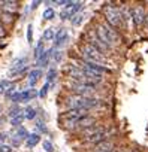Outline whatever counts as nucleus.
Masks as SVG:
<instances>
[{"label":"nucleus","mask_w":148,"mask_h":152,"mask_svg":"<svg viewBox=\"0 0 148 152\" xmlns=\"http://www.w3.org/2000/svg\"><path fill=\"white\" fill-rule=\"evenodd\" d=\"M66 107L70 109H84V110H90L93 107H97L100 104V100H97L96 97H82V96H69L64 102Z\"/></svg>","instance_id":"1"},{"label":"nucleus","mask_w":148,"mask_h":152,"mask_svg":"<svg viewBox=\"0 0 148 152\" xmlns=\"http://www.w3.org/2000/svg\"><path fill=\"white\" fill-rule=\"evenodd\" d=\"M94 31H96V36L99 37V40H100L105 46H108L109 49H111L115 43L120 42V34L117 33V30H114V28H112L111 26H108L106 23L97 24Z\"/></svg>","instance_id":"2"},{"label":"nucleus","mask_w":148,"mask_h":152,"mask_svg":"<svg viewBox=\"0 0 148 152\" xmlns=\"http://www.w3.org/2000/svg\"><path fill=\"white\" fill-rule=\"evenodd\" d=\"M66 85H67V88L70 91H73L77 96L94 97V94H96V85H91V84H82V82H75V81L67 79Z\"/></svg>","instance_id":"3"},{"label":"nucleus","mask_w":148,"mask_h":152,"mask_svg":"<svg viewBox=\"0 0 148 152\" xmlns=\"http://www.w3.org/2000/svg\"><path fill=\"white\" fill-rule=\"evenodd\" d=\"M80 51H81L82 61L96 63V64L105 63V57H103V54H100L96 48H93V46L88 45V43H82V45L80 46Z\"/></svg>","instance_id":"4"},{"label":"nucleus","mask_w":148,"mask_h":152,"mask_svg":"<svg viewBox=\"0 0 148 152\" xmlns=\"http://www.w3.org/2000/svg\"><path fill=\"white\" fill-rule=\"evenodd\" d=\"M103 14H105L106 24L111 26L112 28H114V27H121V26H123V17H121V12H120L118 8L108 5V6H105Z\"/></svg>","instance_id":"5"},{"label":"nucleus","mask_w":148,"mask_h":152,"mask_svg":"<svg viewBox=\"0 0 148 152\" xmlns=\"http://www.w3.org/2000/svg\"><path fill=\"white\" fill-rule=\"evenodd\" d=\"M82 8H84V3H82V2H70V3L60 12V17H61V20H70V18L75 17Z\"/></svg>","instance_id":"6"},{"label":"nucleus","mask_w":148,"mask_h":152,"mask_svg":"<svg viewBox=\"0 0 148 152\" xmlns=\"http://www.w3.org/2000/svg\"><path fill=\"white\" fill-rule=\"evenodd\" d=\"M87 39H88V45H91L93 48H96L100 54H103V52L109 51V48H108V46H105V45L99 40V37L96 36V31H94V30H90V31L87 33Z\"/></svg>","instance_id":"7"},{"label":"nucleus","mask_w":148,"mask_h":152,"mask_svg":"<svg viewBox=\"0 0 148 152\" xmlns=\"http://www.w3.org/2000/svg\"><path fill=\"white\" fill-rule=\"evenodd\" d=\"M81 67H84V69H88V70H91V72H94V73H97V75H105V73H109V69L108 67H105V66H102V64H96V63H88V61H82L81 60Z\"/></svg>","instance_id":"8"},{"label":"nucleus","mask_w":148,"mask_h":152,"mask_svg":"<svg viewBox=\"0 0 148 152\" xmlns=\"http://www.w3.org/2000/svg\"><path fill=\"white\" fill-rule=\"evenodd\" d=\"M130 18L133 20L135 26H141L144 24V20H145V12H144V8L141 6H136L130 11Z\"/></svg>","instance_id":"9"},{"label":"nucleus","mask_w":148,"mask_h":152,"mask_svg":"<svg viewBox=\"0 0 148 152\" xmlns=\"http://www.w3.org/2000/svg\"><path fill=\"white\" fill-rule=\"evenodd\" d=\"M91 125H96V118L94 116H91V115H84V116H81V118H78L77 119V124H75V127H78V128H81V130H84V128H88V127H91Z\"/></svg>","instance_id":"10"},{"label":"nucleus","mask_w":148,"mask_h":152,"mask_svg":"<svg viewBox=\"0 0 148 152\" xmlns=\"http://www.w3.org/2000/svg\"><path fill=\"white\" fill-rule=\"evenodd\" d=\"M106 136H108V131H106L105 128H102V130H100V131H97L96 134H93V136H90V137L84 139V142H85V143H90V145H97V143H100V142L106 140Z\"/></svg>","instance_id":"11"},{"label":"nucleus","mask_w":148,"mask_h":152,"mask_svg":"<svg viewBox=\"0 0 148 152\" xmlns=\"http://www.w3.org/2000/svg\"><path fill=\"white\" fill-rule=\"evenodd\" d=\"M114 149V142L112 140H103L97 145H94V152H108V151H112Z\"/></svg>","instance_id":"12"},{"label":"nucleus","mask_w":148,"mask_h":152,"mask_svg":"<svg viewBox=\"0 0 148 152\" xmlns=\"http://www.w3.org/2000/svg\"><path fill=\"white\" fill-rule=\"evenodd\" d=\"M66 40H67V31L64 28H60L55 33V36H54V45L55 46H61L63 43H66Z\"/></svg>","instance_id":"13"},{"label":"nucleus","mask_w":148,"mask_h":152,"mask_svg":"<svg viewBox=\"0 0 148 152\" xmlns=\"http://www.w3.org/2000/svg\"><path fill=\"white\" fill-rule=\"evenodd\" d=\"M17 2H11V0H2L0 2V9L2 11H5V12H9V14H12L15 9H17Z\"/></svg>","instance_id":"14"},{"label":"nucleus","mask_w":148,"mask_h":152,"mask_svg":"<svg viewBox=\"0 0 148 152\" xmlns=\"http://www.w3.org/2000/svg\"><path fill=\"white\" fill-rule=\"evenodd\" d=\"M40 76H42V72H40L39 69L30 70V73H29V84H30V87H35V85H36V82L39 81Z\"/></svg>","instance_id":"15"},{"label":"nucleus","mask_w":148,"mask_h":152,"mask_svg":"<svg viewBox=\"0 0 148 152\" xmlns=\"http://www.w3.org/2000/svg\"><path fill=\"white\" fill-rule=\"evenodd\" d=\"M52 51H54V48H52V49H45L43 54L36 60V61H38V66H46L48 61H49V58H51V55H52Z\"/></svg>","instance_id":"16"},{"label":"nucleus","mask_w":148,"mask_h":152,"mask_svg":"<svg viewBox=\"0 0 148 152\" xmlns=\"http://www.w3.org/2000/svg\"><path fill=\"white\" fill-rule=\"evenodd\" d=\"M102 128H103V127H100V125H91V127H88V128L81 130V136H82V139H87V137L96 134L97 131H100Z\"/></svg>","instance_id":"17"},{"label":"nucleus","mask_w":148,"mask_h":152,"mask_svg":"<svg viewBox=\"0 0 148 152\" xmlns=\"http://www.w3.org/2000/svg\"><path fill=\"white\" fill-rule=\"evenodd\" d=\"M35 96H38V93L35 91V90H24L23 93H21V97H20V102H24V103H27V102H30Z\"/></svg>","instance_id":"18"},{"label":"nucleus","mask_w":148,"mask_h":152,"mask_svg":"<svg viewBox=\"0 0 148 152\" xmlns=\"http://www.w3.org/2000/svg\"><path fill=\"white\" fill-rule=\"evenodd\" d=\"M39 142H40V134H39V133H32V134H29V137H27V140H26L27 146H30V148L36 146Z\"/></svg>","instance_id":"19"},{"label":"nucleus","mask_w":148,"mask_h":152,"mask_svg":"<svg viewBox=\"0 0 148 152\" xmlns=\"http://www.w3.org/2000/svg\"><path fill=\"white\" fill-rule=\"evenodd\" d=\"M27 63V58L26 57H21V58H17L15 61H12V64H11V69L14 70V69H17V67H24V64Z\"/></svg>","instance_id":"20"},{"label":"nucleus","mask_w":148,"mask_h":152,"mask_svg":"<svg viewBox=\"0 0 148 152\" xmlns=\"http://www.w3.org/2000/svg\"><path fill=\"white\" fill-rule=\"evenodd\" d=\"M43 51H45V45H43V42H38V45H36V48H35V58L38 60V58L43 54Z\"/></svg>","instance_id":"21"},{"label":"nucleus","mask_w":148,"mask_h":152,"mask_svg":"<svg viewBox=\"0 0 148 152\" xmlns=\"http://www.w3.org/2000/svg\"><path fill=\"white\" fill-rule=\"evenodd\" d=\"M24 118H26V116H24V113L21 112L20 115H17V116H14V118L11 119V125H15V127H17V125H21V124L24 122Z\"/></svg>","instance_id":"22"},{"label":"nucleus","mask_w":148,"mask_h":152,"mask_svg":"<svg viewBox=\"0 0 148 152\" xmlns=\"http://www.w3.org/2000/svg\"><path fill=\"white\" fill-rule=\"evenodd\" d=\"M29 134H30V133H29V131H27V130H26L24 127H20L15 136H17V137H18L20 140H27V137H29Z\"/></svg>","instance_id":"23"},{"label":"nucleus","mask_w":148,"mask_h":152,"mask_svg":"<svg viewBox=\"0 0 148 152\" xmlns=\"http://www.w3.org/2000/svg\"><path fill=\"white\" fill-rule=\"evenodd\" d=\"M55 76H57V70L55 69H49L48 70V75H46V84H51V82H54L55 81Z\"/></svg>","instance_id":"24"},{"label":"nucleus","mask_w":148,"mask_h":152,"mask_svg":"<svg viewBox=\"0 0 148 152\" xmlns=\"http://www.w3.org/2000/svg\"><path fill=\"white\" fill-rule=\"evenodd\" d=\"M82 20H84V17H82V14H77L73 18H70V23H72V26H80L81 23H82Z\"/></svg>","instance_id":"25"},{"label":"nucleus","mask_w":148,"mask_h":152,"mask_svg":"<svg viewBox=\"0 0 148 152\" xmlns=\"http://www.w3.org/2000/svg\"><path fill=\"white\" fill-rule=\"evenodd\" d=\"M54 36H55L54 28H46V30L43 31V40H52Z\"/></svg>","instance_id":"26"},{"label":"nucleus","mask_w":148,"mask_h":152,"mask_svg":"<svg viewBox=\"0 0 148 152\" xmlns=\"http://www.w3.org/2000/svg\"><path fill=\"white\" fill-rule=\"evenodd\" d=\"M24 113H26L24 116H26L27 119H35V118H36V109H33V107H27Z\"/></svg>","instance_id":"27"},{"label":"nucleus","mask_w":148,"mask_h":152,"mask_svg":"<svg viewBox=\"0 0 148 152\" xmlns=\"http://www.w3.org/2000/svg\"><path fill=\"white\" fill-rule=\"evenodd\" d=\"M61 54H63L61 51H58V49H54V51H52V55H51V57L54 58V61H57V63H58V61H61V57H63Z\"/></svg>","instance_id":"28"},{"label":"nucleus","mask_w":148,"mask_h":152,"mask_svg":"<svg viewBox=\"0 0 148 152\" xmlns=\"http://www.w3.org/2000/svg\"><path fill=\"white\" fill-rule=\"evenodd\" d=\"M43 18H45V20H52V18H54V11H52L51 8L45 9V12H43Z\"/></svg>","instance_id":"29"},{"label":"nucleus","mask_w":148,"mask_h":152,"mask_svg":"<svg viewBox=\"0 0 148 152\" xmlns=\"http://www.w3.org/2000/svg\"><path fill=\"white\" fill-rule=\"evenodd\" d=\"M21 113V109L18 107V106H14L11 110H9V115H11V118H14V116H17V115H20Z\"/></svg>","instance_id":"30"},{"label":"nucleus","mask_w":148,"mask_h":152,"mask_svg":"<svg viewBox=\"0 0 148 152\" xmlns=\"http://www.w3.org/2000/svg\"><path fill=\"white\" fill-rule=\"evenodd\" d=\"M43 149H45L46 152H54V146H52V143L48 142V140L43 142Z\"/></svg>","instance_id":"31"},{"label":"nucleus","mask_w":148,"mask_h":152,"mask_svg":"<svg viewBox=\"0 0 148 152\" xmlns=\"http://www.w3.org/2000/svg\"><path fill=\"white\" fill-rule=\"evenodd\" d=\"M33 40V26L30 24L27 27V42H32Z\"/></svg>","instance_id":"32"},{"label":"nucleus","mask_w":148,"mask_h":152,"mask_svg":"<svg viewBox=\"0 0 148 152\" xmlns=\"http://www.w3.org/2000/svg\"><path fill=\"white\" fill-rule=\"evenodd\" d=\"M14 91H15V85L14 84H11L8 88H6V91H5V94H6V97H11L12 94H14Z\"/></svg>","instance_id":"33"},{"label":"nucleus","mask_w":148,"mask_h":152,"mask_svg":"<svg viewBox=\"0 0 148 152\" xmlns=\"http://www.w3.org/2000/svg\"><path fill=\"white\" fill-rule=\"evenodd\" d=\"M11 85V82L9 81H2L0 82V93H3V91H6V88Z\"/></svg>","instance_id":"34"},{"label":"nucleus","mask_w":148,"mask_h":152,"mask_svg":"<svg viewBox=\"0 0 148 152\" xmlns=\"http://www.w3.org/2000/svg\"><path fill=\"white\" fill-rule=\"evenodd\" d=\"M48 90H49V84H45V85L42 87V90H40L39 96H40V97H45V96H46V93H48Z\"/></svg>","instance_id":"35"},{"label":"nucleus","mask_w":148,"mask_h":152,"mask_svg":"<svg viewBox=\"0 0 148 152\" xmlns=\"http://www.w3.org/2000/svg\"><path fill=\"white\" fill-rule=\"evenodd\" d=\"M36 125H38L39 131H42V133H46V127H45V124H43L42 121H36Z\"/></svg>","instance_id":"36"},{"label":"nucleus","mask_w":148,"mask_h":152,"mask_svg":"<svg viewBox=\"0 0 148 152\" xmlns=\"http://www.w3.org/2000/svg\"><path fill=\"white\" fill-rule=\"evenodd\" d=\"M20 97H21V93H14V94L11 96V100H12L14 103H18V102H20Z\"/></svg>","instance_id":"37"},{"label":"nucleus","mask_w":148,"mask_h":152,"mask_svg":"<svg viewBox=\"0 0 148 152\" xmlns=\"http://www.w3.org/2000/svg\"><path fill=\"white\" fill-rule=\"evenodd\" d=\"M0 152H12V148L8 145H0Z\"/></svg>","instance_id":"38"},{"label":"nucleus","mask_w":148,"mask_h":152,"mask_svg":"<svg viewBox=\"0 0 148 152\" xmlns=\"http://www.w3.org/2000/svg\"><path fill=\"white\" fill-rule=\"evenodd\" d=\"M21 142H23V140H20L17 136H14V137H12V146H20V145H21Z\"/></svg>","instance_id":"39"},{"label":"nucleus","mask_w":148,"mask_h":152,"mask_svg":"<svg viewBox=\"0 0 148 152\" xmlns=\"http://www.w3.org/2000/svg\"><path fill=\"white\" fill-rule=\"evenodd\" d=\"M0 36H5V28H3V24L0 23Z\"/></svg>","instance_id":"40"},{"label":"nucleus","mask_w":148,"mask_h":152,"mask_svg":"<svg viewBox=\"0 0 148 152\" xmlns=\"http://www.w3.org/2000/svg\"><path fill=\"white\" fill-rule=\"evenodd\" d=\"M3 142H5V134L0 133V145H3Z\"/></svg>","instance_id":"41"},{"label":"nucleus","mask_w":148,"mask_h":152,"mask_svg":"<svg viewBox=\"0 0 148 152\" xmlns=\"http://www.w3.org/2000/svg\"><path fill=\"white\" fill-rule=\"evenodd\" d=\"M39 3H40V2H33V3H32V9L38 8V5H39Z\"/></svg>","instance_id":"42"},{"label":"nucleus","mask_w":148,"mask_h":152,"mask_svg":"<svg viewBox=\"0 0 148 152\" xmlns=\"http://www.w3.org/2000/svg\"><path fill=\"white\" fill-rule=\"evenodd\" d=\"M144 23L147 24V27H148V15H145V20H144Z\"/></svg>","instance_id":"43"},{"label":"nucleus","mask_w":148,"mask_h":152,"mask_svg":"<svg viewBox=\"0 0 148 152\" xmlns=\"http://www.w3.org/2000/svg\"><path fill=\"white\" fill-rule=\"evenodd\" d=\"M2 124H3V119H2V118H0V125H2Z\"/></svg>","instance_id":"44"},{"label":"nucleus","mask_w":148,"mask_h":152,"mask_svg":"<svg viewBox=\"0 0 148 152\" xmlns=\"http://www.w3.org/2000/svg\"><path fill=\"white\" fill-rule=\"evenodd\" d=\"M108 152H115V151H114V149H112V151H108Z\"/></svg>","instance_id":"45"}]
</instances>
